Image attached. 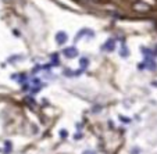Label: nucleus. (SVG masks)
Here are the masks:
<instances>
[{"mask_svg": "<svg viewBox=\"0 0 157 154\" xmlns=\"http://www.w3.org/2000/svg\"><path fill=\"white\" fill-rule=\"evenodd\" d=\"M90 2H95V3H96V2H99V0H90Z\"/></svg>", "mask_w": 157, "mask_h": 154, "instance_id": "nucleus-10", "label": "nucleus"}, {"mask_svg": "<svg viewBox=\"0 0 157 154\" xmlns=\"http://www.w3.org/2000/svg\"><path fill=\"white\" fill-rule=\"evenodd\" d=\"M67 39H68V36H67L65 32H63V31H60V32L56 33V42L59 45H64L65 42H67Z\"/></svg>", "mask_w": 157, "mask_h": 154, "instance_id": "nucleus-3", "label": "nucleus"}, {"mask_svg": "<svg viewBox=\"0 0 157 154\" xmlns=\"http://www.w3.org/2000/svg\"><path fill=\"white\" fill-rule=\"evenodd\" d=\"M132 9L135 10V11H138V13H149V11L153 10V7H151L150 4L145 3V2L138 0V2H135V3L132 4Z\"/></svg>", "mask_w": 157, "mask_h": 154, "instance_id": "nucleus-1", "label": "nucleus"}, {"mask_svg": "<svg viewBox=\"0 0 157 154\" xmlns=\"http://www.w3.org/2000/svg\"><path fill=\"white\" fill-rule=\"evenodd\" d=\"M63 53H64L65 57H68V58H75V57L79 54L75 47H67V49H64V50H63Z\"/></svg>", "mask_w": 157, "mask_h": 154, "instance_id": "nucleus-2", "label": "nucleus"}, {"mask_svg": "<svg viewBox=\"0 0 157 154\" xmlns=\"http://www.w3.org/2000/svg\"><path fill=\"white\" fill-rule=\"evenodd\" d=\"M83 154H96V153L93 150H85L83 151Z\"/></svg>", "mask_w": 157, "mask_h": 154, "instance_id": "nucleus-7", "label": "nucleus"}, {"mask_svg": "<svg viewBox=\"0 0 157 154\" xmlns=\"http://www.w3.org/2000/svg\"><path fill=\"white\" fill-rule=\"evenodd\" d=\"M86 62H88V61H86V60H85V58H82V60H81V65H82L83 68H85V65H86Z\"/></svg>", "mask_w": 157, "mask_h": 154, "instance_id": "nucleus-8", "label": "nucleus"}, {"mask_svg": "<svg viewBox=\"0 0 157 154\" xmlns=\"http://www.w3.org/2000/svg\"><path fill=\"white\" fill-rule=\"evenodd\" d=\"M103 49L107 51H113L114 49H116V40H114V39H109V40L104 43Z\"/></svg>", "mask_w": 157, "mask_h": 154, "instance_id": "nucleus-4", "label": "nucleus"}, {"mask_svg": "<svg viewBox=\"0 0 157 154\" xmlns=\"http://www.w3.org/2000/svg\"><path fill=\"white\" fill-rule=\"evenodd\" d=\"M10 150H11V143L6 142V150H4V153H10Z\"/></svg>", "mask_w": 157, "mask_h": 154, "instance_id": "nucleus-6", "label": "nucleus"}, {"mask_svg": "<svg viewBox=\"0 0 157 154\" xmlns=\"http://www.w3.org/2000/svg\"><path fill=\"white\" fill-rule=\"evenodd\" d=\"M121 56L122 57H128V49L125 47V46H122L121 47Z\"/></svg>", "mask_w": 157, "mask_h": 154, "instance_id": "nucleus-5", "label": "nucleus"}, {"mask_svg": "<svg viewBox=\"0 0 157 154\" xmlns=\"http://www.w3.org/2000/svg\"><path fill=\"white\" fill-rule=\"evenodd\" d=\"M60 133H61V137H65V136H67V132H65V130H61Z\"/></svg>", "mask_w": 157, "mask_h": 154, "instance_id": "nucleus-9", "label": "nucleus"}]
</instances>
